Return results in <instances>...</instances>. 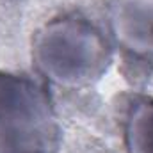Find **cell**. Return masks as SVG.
<instances>
[{
    "mask_svg": "<svg viewBox=\"0 0 153 153\" xmlns=\"http://www.w3.org/2000/svg\"><path fill=\"white\" fill-rule=\"evenodd\" d=\"M59 123L46 91L25 75L0 71V153H55Z\"/></svg>",
    "mask_w": 153,
    "mask_h": 153,
    "instance_id": "cell-1",
    "label": "cell"
},
{
    "mask_svg": "<svg viewBox=\"0 0 153 153\" xmlns=\"http://www.w3.org/2000/svg\"><path fill=\"white\" fill-rule=\"evenodd\" d=\"M34 55L41 70L59 84L82 85L102 75L109 64V45L85 20L64 16L39 30Z\"/></svg>",
    "mask_w": 153,
    "mask_h": 153,
    "instance_id": "cell-2",
    "label": "cell"
},
{
    "mask_svg": "<svg viewBox=\"0 0 153 153\" xmlns=\"http://www.w3.org/2000/svg\"><path fill=\"white\" fill-rule=\"evenodd\" d=\"M114 30L130 50L153 52V0H119Z\"/></svg>",
    "mask_w": 153,
    "mask_h": 153,
    "instance_id": "cell-3",
    "label": "cell"
},
{
    "mask_svg": "<svg viewBox=\"0 0 153 153\" xmlns=\"http://www.w3.org/2000/svg\"><path fill=\"white\" fill-rule=\"evenodd\" d=\"M125 146L128 153H153V98L132 102L125 119Z\"/></svg>",
    "mask_w": 153,
    "mask_h": 153,
    "instance_id": "cell-4",
    "label": "cell"
}]
</instances>
